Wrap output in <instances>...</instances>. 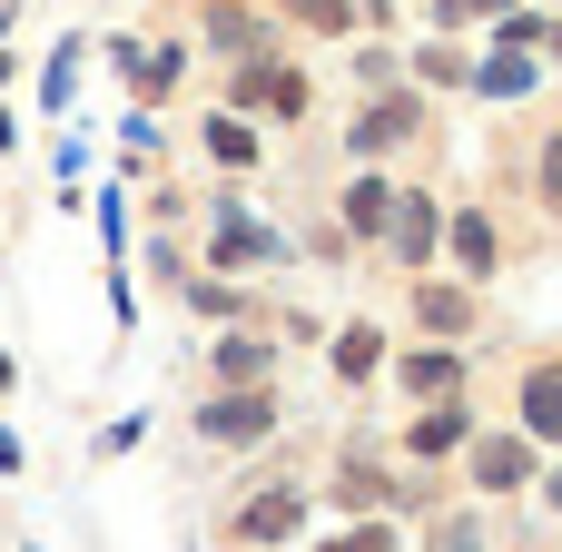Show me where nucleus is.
<instances>
[{
	"label": "nucleus",
	"instance_id": "obj_11",
	"mask_svg": "<svg viewBox=\"0 0 562 552\" xmlns=\"http://www.w3.org/2000/svg\"><path fill=\"white\" fill-rule=\"evenodd\" d=\"M375 365H385V336H375V326H346V336H336V375L356 385V375H375Z\"/></svg>",
	"mask_w": 562,
	"mask_h": 552
},
{
	"label": "nucleus",
	"instance_id": "obj_24",
	"mask_svg": "<svg viewBox=\"0 0 562 552\" xmlns=\"http://www.w3.org/2000/svg\"><path fill=\"white\" fill-rule=\"evenodd\" d=\"M0 385H10V365H0Z\"/></svg>",
	"mask_w": 562,
	"mask_h": 552
},
{
	"label": "nucleus",
	"instance_id": "obj_16",
	"mask_svg": "<svg viewBox=\"0 0 562 552\" xmlns=\"http://www.w3.org/2000/svg\"><path fill=\"white\" fill-rule=\"evenodd\" d=\"M217 257H277V237L247 227V217H227V227H217Z\"/></svg>",
	"mask_w": 562,
	"mask_h": 552
},
{
	"label": "nucleus",
	"instance_id": "obj_20",
	"mask_svg": "<svg viewBox=\"0 0 562 552\" xmlns=\"http://www.w3.org/2000/svg\"><path fill=\"white\" fill-rule=\"evenodd\" d=\"M484 10H514V0H445L435 20H484Z\"/></svg>",
	"mask_w": 562,
	"mask_h": 552
},
{
	"label": "nucleus",
	"instance_id": "obj_21",
	"mask_svg": "<svg viewBox=\"0 0 562 552\" xmlns=\"http://www.w3.org/2000/svg\"><path fill=\"white\" fill-rule=\"evenodd\" d=\"M435 552H484V543H474L464 523H445V533H435Z\"/></svg>",
	"mask_w": 562,
	"mask_h": 552
},
{
	"label": "nucleus",
	"instance_id": "obj_13",
	"mask_svg": "<svg viewBox=\"0 0 562 552\" xmlns=\"http://www.w3.org/2000/svg\"><path fill=\"white\" fill-rule=\"evenodd\" d=\"M415 306H425V336H464V316H474V306H464L454 286H425Z\"/></svg>",
	"mask_w": 562,
	"mask_h": 552
},
{
	"label": "nucleus",
	"instance_id": "obj_1",
	"mask_svg": "<svg viewBox=\"0 0 562 552\" xmlns=\"http://www.w3.org/2000/svg\"><path fill=\"white\" fill-rule=\"evenodd\" d=\"M267 425H277V405H267V395H217V405L198 415V435H207V444H247V435H267Z\"/></svg>",
	"mask_w": 562,
	"mask_h": 552
},
{
	"label": "nucleus",
	"instance_id": "obj_22",
	"mask_svg": "<svg viewBox=\"0 0 562 552\" xmlns=\"http://www.w3.org/2000/svg\"><path fill=\"white\" fill-rule=\"evenodd\" d=\"M543 188H553V207H562V138H553V158H543Z\"/></svg>",
	"mask_w": 562,
	"mask_h": 552
},
{
	"label": "nucleus",
	"instance_id": "obj_19",
	"mask_svg": "<svg viewBox=\"0 0 562 552\" xmlns=\"http://www.w3.org/2000/svg\"><path fill=\"white\" fill-rule=\"evenodd\" d=\"M326 552H395V543H385L375 523H356V533H336V543H326Z\"/></svg>",
	"mask_w": 562,
	"mask_h": 552
},
{
	"label": "nucleus",
	"instance_id": "obj_10",
	"mask_svg": "<svg viewBox=\"0 0 562 552\" xmlns=\"http://www.w3.org/2000/svg\"><path fill=\"white\" fill-rule=\"evenodd\" d=\"M385 217H395V188L356 178V198H346V227H356V237H385Z\"/></svg>",
	"mask_w": 562,
	"mask_h": 552
},
{
	"label": "nucleus",
	"instance_id": "obj_9",
	"mask_svg": "<svg viewBox=\"0 0 562 552\" xmlns=\"http://www.w3.org/2000/svg\"><path fill=\"white\" fill-rule=\"evenodd\" d=\"M474 79H484L494 99H524V89H533V59H524V40H504V59H484Z\"/></svg>",
	"mask_w": 562,
	"mask_h": 552
},
{
	"label": "nucleus",
	"instance_id": "obj_12",
	"mask_svg": "<svg viewBox=\"0 0 562 552\" xmlns=\"http://www.w3.org/2000/svg\"><path fill=\"white\" fill-rule=\"evenodd\" d=\"M286 523H296V494H257V504L237 514V533H247V543H277Z\"/></svg>",
	"mask_w": 562,
	"mask_h": 552
},
{
	"label": "nucleus",
	"instance_id": "obj_23",
	"mask_svg": "<svg viewBox=\"0 0 562 552\" xmlns=\"http://www.w3.org/2000/svg\"><path fill=\"white\" fill-rule=\"evenodd\" d=\"M553 514H562V474H553Z\"/></svg>",
	"mask_w": 562,
	"mask_h": 552
},
{
	"label": "nucleus",
	"instance_id": "obj_8",
	"mask_svg": "<svg viewBox=\"0 0 562 552\" xmlns=\"http://www.w3.org/2000/svg\"><path fill=\"white\" fill-rule=\"evenodd\" d=\"M405 385H415V395L435 405V395H454V385H464V365H454L445 346H425V356H405Z\"/></svg>",
	"mask_w": 562,
	"mask_h": 552
},
{
	"label": "nucleus",
	"instance_id": "obj_17",
	"mask_svg": "<svg viewBox=\"0 0 562 552\" xmlns=\"http://www.w3.org/2000/svg\"><path fill=\"white\" fill-rule=\"evenodd\" d=\"M454 257H464V267H494V227H484V217H454Z\"/></svg>",
	"mask_w": 562,
	"mask_h": 552
},
{
	"label": "nucleus",
	"instance_id": "obj_15",
	"mask_svg": "<svg viewBox=\"0 0 562 552\" xmlns=\"http://www.w3.org/2000/svg\"><path fill=\"white\" fill-rule=\"evenodd\" d=\"M207 148H217L227 168H247V158H257V128H247V119H217V128H207Z\"/></svg>",
	"mask_w": 562,
	"mask_h": 552
},
{
	"label": "nucleus",
	"instance_id": "obj_14",
	"mask_svg": "<svg viewBox=\"0 0 562 552\" xmlns=\"http://www.w3.org/2000/svg\"><path fill=\"white\" fill-rule=\"evenodd\" d=\"M217 375H227V385H257V375H267V346H257V336H227V346H217Z\"/></svg>",
	"mask_w": 562,
	"mask_h": 552
},
{
	"label": "nucleus",
	"instance_id": "obj_3",
	"mask_svg": "<svg viewBox=\"0 0 562 552\" xmlns=\"http://www.w3.org/2000/svg\"><path fill=\"white\" fill-rule=\"evenodd\" d=\"M405 444H415L425 464H435V454H454V444H464V405H454V395H435V405H425V425H415Z\"/></svg>",
	"mask_w": 562,
	"mask_h": 552
},
{
	"label": "nucleus",
	"instance_id": "obj_18",
	"mask_svg": "<svg viewBox=\"0 0 562 552\" xmlns=\"http://www.w3.org/2000/svg\"><path fill=\"white\" fill-rule=\"evenodd\" d=\"M286 10H296V20H306V30H346V20H356V10H346V0H286Z\"/></svg>",
	"mask_w": 562,
	"mask_h": 552
},
{
	"label": "nucleus",
	"instance_id": "obj_2",
	"mask_svg": "<svg viewBox=\"0 0 562 552\" xmlns=\"http://www.w3.org/2000/svg\"><path fill=\"white\" fill-rule=\"evenodd\" d=\"M237 99H247V109H277V119H296V109H306V79H296V69H267V59H257V69L237 79Z\"/></svg>",
	"mask_w": 562,
	"mask_h": 552
},
{
	"label": "nucleus",
	"instance_id": "obj_4",
	"mask_svg": "<svg viewBox=\"0 0 562 552\" xmlns=\"http://www.w3.org/2000/svg\"><path fill=\"white\" fill-rule=\"evenodd\" d=\"M524 425H533L543 444H562V365H543V375L524 385Z\"/></svg>",
	"mask_w": 562,
	"mask_h": 552
},
{
	"label": "nucleus",
	"instance_id": "obj_6",
	"mask_svg": "<svg viewBox=\"0 0 562 552\" xmlns=\"http://www.w3.org/2000/svg\"><path fill=\"white\" fill-rule=\"evenodd\" d=\"M524 474H533V444H484V454H474V484H484V494H514Z\"/></svg>",
	"mask_w": 562,
	"mask_h": 552
},
{
	"label": "nucleus",
	"instance_id": "obj_7",
	"mask_svg": "<svg viewBox=\"0 0 562 552\" xmlns=\"http://www.w3.org/2000/svg\"><path fill=\"white\" fill-rule=\"evenodd\" d=\"M385 227H395V247H405V257H435V198H395V217H385Z\"/></svg>",
	"mask_w": 562,
	"mask_h": 552
},
{
	"label": "nucleus",
	"instance_id": "obj_5",
	"mask_svg": "<svg viewBox=\"0 0 562 552\" xmlns=\"http://www.w3.org/2000/svg\"><path fill=\"white\" fill-rule=\"evenodd\" d=\"M395 138H415V99H375L356 119V148H395Z\"/></svg>",
	"mask_w": 562,
	"mask_h": 552
}]
</instances>
